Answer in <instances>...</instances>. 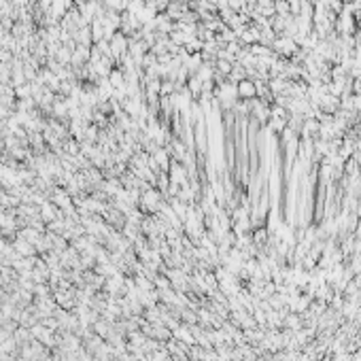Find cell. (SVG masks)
Segmentation results:
<instances>
[{"instance_id": "cell-1", "label": "cell", "mask_w": 361, "mask_h": 361, "mask_svg": "<svg viewBox=\"0 0 361 361\" xmlns=\"http://www.w3.org/2000/svg\"><path fill=\"white\" fill-rule=\"evenodd\" d=\"M238 94L242 96V98H253L255 96V85L249 83V81H242V83L238 85Z\"/></svg>"}]
</instances>
